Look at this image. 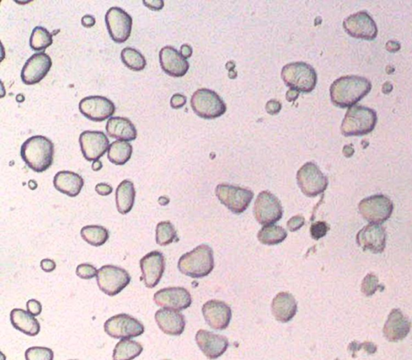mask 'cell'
<instances>
[{
    "label": "cell",
    "instance_id": "6da1fadb",
    "mask_svg": "<svg viewBox=\"0 0 412 360\" xmlns=\"http://www.w3.org/2000/svg\"><path fill=\"white\" fill-rule=\"evenodd\" d=\"M372 83L360 76H344L336 79L330 87L331 101L336 107L351 108L371 92Z\"/></svg>",
    "mask_w": 412,
    "mask_h": 360
},
{
    "label": "cell",
    "instance_id": "7a4b0ae2",
    "mask_svg": "<svg viewBox=\"0 0 412 360\" xmlns=\"http://www.w3.org/2000/svg\"><path fill=\"white\" fill-rule=\"evenodd\" d=\"M20 156L34 172L43 173L52 165L55 145L45 136H31L21 146Z\"/></svg>",
    "mask_w": 412,
    "mask_h": 360
},
{
    "label": "cell",
    "instance_id": "3957f363",
    "mask_svg": "<svg viewBox=\"0 0 412 360\" xmlns=\"http://www.w3.org/2000/svg\"><path fill=\"white\" fill-rule=\"evenodd\" d=\"M215 268L213 252L210 246L201 245L184 254L178 262L179 271L192 278L207 277Z\"/></svg>",
    "mask_w": 412,
    "mask_h": 360
},
{
    "label": "cell",
    "instance_id": "277c9868",
    "mask_svg": "<svg viewBox=\"0 0 412 360\" xmlns=\"http://www.w3.org/2000/svg\"><path fill=\"white\" fill-rule=\"evenodd\" d=\"M378 122L376 111L363 106L348 109L341 131L345 136H361L371 134Z\"/></svg>",
    "mask_w": 412,
    "mask_h": 360
},
{
    "label": "cell",
    "instance_id": "5b68a950",
    "mask_svg": "<svg viewBox=\"0 0 412 360\" xmlns=\"http://www.w3.org/2000/svg\"><path fill=\"white\" fill-rule=\"evenodd\" d=\"M281 78L287 87L302 93L312 92L318 83L315 69L303 62L289 63L283 66Z\"/></svg>",
    "mask_w": 412,
    "mask_h": 360
},
{
    "label": "cell",
    "instance_id": "8992f818",
    "mask_svg": "<svg viewBox=\"0 0 412 360\" xmlns=\"http://www.w3.org/2000/svg\"><path fill=\"white\" fill-rule=\"evenodd\" d=\"M191 107L197 115L206 120L220 117L226 113L227 105L219 95L206 88L197 89L192 94Z\"/></svg>",
    "mask_w": 412,
    "mask_h": 360
},
{
    "label": "cell",
    "instance_id": "52a82bcc",
    "mask_svg": "<svg viewBox=\"0 0 412 360\" xmlns=\"http://www.w3.org/2000/svg\"><path fill=\"white\" fill-rule=\"evenodd\" d=\"M215 194L219 201L235 215L243 214L254 198L250 189L224 183L218 185Z\"/></svg>",
    "mask_w": 412,
    "mask_h": 360
},
{
    "label": "cell",
    "instance_id": "ba28073f",
    "mask_svg": "<svg viewBox=\"0 0 412 360\" xmlns=\"http://www.w3.org/2000/svg\"><path fill=\"white\" fill-rule=\"evenodd\" d=\"M297 180L299 189L307 197H315L325 192L329 185L327 177L313 162H308L299 169Z\"/></svg>",
    "mask_w": 412,
    "mask_h": 360
},
{
    "label": "cell",
    "instance_id": "9c48e42d",
    "mask_svg": "<svg viewBox=\"0 0 412 360\" xmlns=\"http://www.w3.org/2000/svg\"><path fill=\"white\" fill-rule=\"evenodd\" d=\"M358 209L364 219L371 224H380L392 216L394 205L387 196L377 194L362 200Z\"/></svg>",
    "mask_w": 412,
    "mask_h": 360
},
{
    "label": "cell",
    "instance_id": "30bf717a",
    "mask_svg": "<svg viewBox=\"0 0 412 360\" xmlns=\"http://www.w3.org/2000/svg\"><path fill=\"white\" fill-rule=\"evenodd\" d=\"M96 278L101 292L110 296L121 293L132 280L130 274L125 269L114 266L101 267Z\"/></svg>",
    "mask_w": 412,
    "mask_h": 360
},
{
    "label": "cell",
    "instance_id": "8fae6325",
    "mask_svg": "<svg viewBox=\"0 0 412 360\" xmlns=\"http://www.w3.org/2000/svg\"><path fill=\"white\" fill-rule=\"evenodd\" d=\"M283 214L280 201L269 192H261L254 206L255 218L262 225H271L282 219Z\"/></svg>",
    "mask_w": 412,
    "mask_h": 360
},
{
    "label": "cell",
    "instance_id": "7c38bea8",
    "mask_svg": "<svg viewBox=\"0 0 412 360\" xmlns=\"http://www.w3.org/2000/svg\"><path fill=\"white\" fill-rule=\"evenodd\" d=\"M104 331L108 335L117 340L136 338L143 335L144 326L135 317L126 314L111 317L105 322Z\"/></svg>",
    "mask_w": 412,
    "mask_h": 360
},
{
    "label": "cell",
    "instance_id": "4fadbf2b",
    "mask_svg": "<svg viewBox=\"0 0 412 360\" xmlns=\"http://www.w3.org/2000/svg\"><path fill=\"white\" fill-rule=\"evenodd\" d=\"M110 36L118 44L125 43L132 34V18L124 9L111 8L105 17Z\"/></svg>",
    "mask_w": 412,
    "mask_h": 360
},
{
    "label": "cell",
    "instance_id": "5bb4252c",
    "mask_svg": "<svg viewBox=\"0 0 412 360\" xmlns=\"http://www.w3.org/2000/svg\"><path fill=\"white\" fill-rule=\"evenodd\" d=\"M343 27L348 34L357 39L373 41L378 36L376 23L370 14L364 10L345 19Z\"/></svg>",
    "mask_w": 412,
    "mask_h": 360
},
{
    "label": "cell",
    "instance_id": "9a60e30c",
    "mask_svg": "<svg viewBox=\"0 0 412 360\" xmlns=\"http://www.w3.org/2000/svg\"><path fill=\"white\" fill-rule=\"evenodd\" d=\"M79 144L85 160L99 161L109 150L110 141L103 131H85L79 137Z\"/></svg>",
    "mask_w": 412,
    "mask_h": 360
},
{
    "label": "cell",
    "instance_id": "2e32d148",
    "mask_svg": "<svg viewBox=\"0 0 412 360\" xmlns=\"http://www.w3.org/2000/svg\"><path fill=\"white\" fill-rule=\"evenodd\" d=\"M113 102L104 96H88L79 103V110L85 118L94 122L111 119L115 113Z\"/></svg>",
    "mask_w": 412,
    "mask_h": 360
},
{
    "label": "cell",
    "instance_id": "e0dca14e",
    "mask_svg": "<svg viewBox=\"0 0 412 360\" xmlns=\"http://www.w3.org/2000/svg\"><path fill=\"white\" fill-rule=\"evenodd\" d=\"M52 65L51 57L45 52H38L31 56L21 71V80L26 85L41 82L50 72Z\"/></svg>",
    "mask_w": 412,
    "mask_h": 360
},
{
    "label": "cell",
    "instance_id": "ac0fdd59",
    "mask_svg": "<svg viewBox=\"0 0 412 360\" xmlns=\"http://www.w3.org/2000/svg\"><path fill=\"white\" fill-rule=\"evenodd\" d=\"M154 301L164 309L180 311L189 308L192 304V296L185 288L170 287L157 291L154 295Z\"/></svg>",
    "mask_w": 412,
    "mask_h": 360
},
{
    "label": "cell",
    "instance_id": "d6986e66",
    "mask_svg": "<svg viewBox=\"0 0 412 360\" xmlns=\"http://www.w3.org/2000/svg\"><path fill=\"white\" fill-rule=\"evenodd\" d=\"M141 279L145 287L153 289L159 283L165 270V259L162 252L153 251L141 259Z\"/></svg>",
    "mask_w": 412,
    "mask_h": 360
},
{
    "label": "cell",
    "instance_id": "ffe728a7",
    "mask_svg": "<svg viewBox=\"0 0 412 360\" xmlns=\"http://www.w3.org/2000/svg\"><path fill=\"white\" fill-rule=\"evenodd\" d=\"M202 314L206 324L213 329H227L232 319V311L224 301L211 300L202 306Z\"/></svg>",
    "mask_w": 412,
    "mask_h": 360
},
{
    "label": "cell",
    "instance_id": "44dd1931",
    "mask_svg": "<svg viewBox=\"0 0 412 360\" xmlns=\"http://www.w3.org/2000/svg\"><path fill=\"white\" fill-rule=\"evenodd\" d=\"M386 229L380 224H369L357 235V242L364 251L382 253L386 247Z\"/></svg>",
    "mask_w": 412,
    "mask_h": 360
},
{
    "label": "cell",
    "instance_id": "7402d4cb",
    "mask_svg": "<svg viewBox=\"0 0 412 360\" xmlns=\"http://www.w3.org/2000/svg\"><path fill=\"white\" fill-rule=\"evenodd\" d=\"M195 338L198 347L208 359L221 357L229 347L227 337L206 330L198 331Z\"/></svg>",
    "mask_w": 412,
    "mask_h": 360
},
{
    "label": "cell",
    "instance_id": "603a6c76",
    "mask_svg": "<svg viewBox=\"0 0 412 360\" xmlns=\"http://www.w3.org/2000/svg\"><path fill=\"white\" fill-rule=\"evenodd\" d=\"M159 63L164 72L174 78L185 76L190 69L188 61L172 46H165L159 51Z\"/></svg>",
    "mask_w": 412,
    "mask_h": 360
},
{
    "label": "cell",
    "instance_id": "cb8c5ba5",
    "mask_svg": "<svg viewBox=\"0 0 412 360\" xmlns=\"http://www.w3.org/2000/svg\"><path fill=\"white\" fill-rule=\"evenodd\" d=\"M155 319L160 330L166 335L179 336L185 331V319L179 311L162 309L155 315Z\"/></svg>",
    "mask_w": 412,
    "mask_h": 360
},
{
    "label": "cell",
    "instance_id": "d4e9b609",
    "mask_svg": "<svg viewBox=\"0 0 412 360\" xmlns=\"http://www.w3.org/2000/svg\"><path fill=\"white\" fill-rule=\"evenodd\" d=\"M411 327V322L406 319L402 312L399 309H395L390 312L385 324L384 336L390 342L400 341L409 335Z\"/></svg>",
    "mask_w": 412,
    "mask_h": 360
},
{
    "label": "cell",
    "instance_id": "484cf974",
    "mask_svg": "<svg viewBox=\"0 0 412 360\" xmlns=\"http://www.w3.org/2000/svg\"><path fill=\"white\" fill-rule=\"evenodd\" d=\"M297 301L287 292L278 294L273 299L271 311L275 319L283 324L290 322L297 313Z\"/></svg>",
    "mask_w": 412,
    "mask_h": 360
},
{
    "label": "cell",
    "instance_id": "4316f807",
    "mask_svg": "<svg viewBox=\"0 0 412 360\" xmlns=\"http://www.w3.org/2000/svg\"><path fill=\"white\" fill-rule=\"evenodd\" d=\"M55 187L69 197H76L84 187V180L76 173L71 171L58 172L53 179Z\"/></svg>",
    "mask_w": 412,
    "mask_h": 360
},
{
    "label": "cell",
    "instance_id": "83f0119b",
    "mask_svg": "<svg viewBox=\"0 0 412 360\" xmlns=\"http://www.w3.org/2000/svg\"><path fill=\"white\" fill-rule=\"evenodd\" d=\"M106 130L111 138L127 142L137 138L136 126L125 117H111L106 123Z\"/></svg>",
    "mask_w": 412,
    "mask_h": 360
},
{
    "label": "cell",
    "instance_id": "f1b7e54d",
    "mask_svg": "<svg viewBox=\"0 0 412 360\" xmlns=\"http://www.w3.org/2000/svg\"><path fill=\"white\" fill-rule=\"evenodd\" d=\"M10 322L15 329L29 336H36L41 331V325L34 316L21 309H14L10 312Z\"/></svg>",
    "mask_w": 412,
    "mask_h": 360
},
{
    "label": "cell",
    "instance_id": "f546056e",
    "mask_svg": "<svg viewBox=\"0 0 412 360\" xmlns=\"http://www.w3.org/2000/svg\"><path fill=\"white\" fill-rule=\"evenodd\" d=\"M136 199V189L132 182L125 180L116 189L115 201L118 211L121 215H127L133 208Z\"/></svg>",
    "mask_w": 412,
    "mask_h": 360
},
{
    "label": "cell",
    "instance_id": "4dcf8cb0",
    "mask_svg": "<svg viewBox=\"0 0 412 360\" xmlns=\"http://www.w3.org/2000/svg\"><path fill=\"white\" fill-rule=\"evenodd\" d=\"M133 152L129 142L118 141L112 143L108 150V159L116 166H124L129 161Z\"/></svg>",
    "mask_w": 412,
    "mask_h": 360
},
{
    "label": "cell",
    "instance_id": "1f68e13d",
    "mask_svg": "<svg viewBox=\"0 0 412 360\" xmlns=\"http://www.w3.org/2000/svg\"><path fill=\"white\" fill-rule=\"evenodd\" d=\"M143 347L140 343L122 340L116 344L113 352L114 360H133L141 356Z\"/></svg>",
    "mask_w": 412,
    "mask_h": 360
},
{
    "label": "cell",
    "instance_id": "d6a6232c",
    "mask_svg": "<svg viewBox=\"0 0 412 360\" xmlns=\"http://www.w3.org/2000/svg\"><path fill=\"white\" fill-rule=\"evenodd\" d=\"M84 241L94 247L103 246L109 239V231L106 227L99 225L85 226L81 230Z\"/></svg>",
    "mask_w": 412,
    "mask_h": 360
},
{
    "label": "cell",
    "instance_id": "836d02e7",
    "mask_svg": "<svg viewBox=\"0 0 412 360\" xmlns=\"http://www.w3.org/2000/svg\"><path fill=\"white\" fill-rule=\"evenodd\" d=\"M287 236L285 229L280 226L267 225L258 233V240L265 245H277L285 241Z\"/></svg>",
    "mask_w": 412,
    "mask_h": 360
},
{
    "label": "cell",
    "instance_id": "e575fe53",
    "mask_svg": "<svg viewBox=\"0 0 412 360\" xmlns=\"http://www.w3.org/2000/svg\"><path fill=\"white\" fill-rule=\"evenodd\" d=\"M122 63L132 71H142L147 66L145 57L140 51L127 47L121 52Z\"/></svg>",
    "mask_w": 412,
    "mask_h": 360
},
{
    "label": "cell",
    "instance_id": "d590c367",
    "mask_svg": "<svg viewBox=\"0 0 412 360\" xmlns=\"http://www.w3.org/2000/svg\"><path fill=\"white\" fill-rule=\"evenodd\" d=\"M52 34L41 26H37L30 37V47L34 51L45 50L52 45Z\"/></svg>",
    "mask_w": 412,
    "mask_h": 360
},
{
    "label": "cell",
    "instance_id": "8d00e7d4",
    "mask_svg": "<svg viewBox=\"0 0 412 360\" xmlns=\"http://www.w3.org/2000/svg\"><path fill=\"white\" fill-rule=\"evenodd\" d=\"M178 240V233L172 222H160L156 229V241L159 246H168Z\"/></svg>",
    "mask_w": 412,
    "mask_h": 360
},
{
    "label": "cell",
    "instance_id": "74e56055",
    "mask_svg": "<svg viewBox=\"0 0 412 360\" xmlns=\"http://www.w3.org/2000/svg\"><path fill=\"white\" fill-rule=\"evenodd\" d=\"M55 354L50 348L33 347L25 352L26 360H53Z\"/></svg>",
    "mask_w": 412,
    "mask_h": 360
},
{
    "label": "cell",
    "instance_id": "f35d334b",
    "mask_svg": "<svg viewBox=\"0 0 412 360\" xmlns=\"http://www.w3.org/2000/svg\"><path fill=\"white\" fill-rule=\"evenodd\" d=\"M378 288V280L376 275L369 274L365 279L363 280L362 291L364 294L371 296L376 292Z\"/></svg>",
    "mask_w": 412,
    "mask_h": 360
},
{
    "label": "cell",
    "instance_id": "ab89813d",
    "mask_svg": "<svg viewBox=\"0 0 412 360\" xmlns=\"http://www.w3.org/2000/svg\"><path fill=\"white\" fill-rule=\"evenodd\" d=\"M99 270L92 264H82L76 269L77 276L83 280H90L97 277Z\"/></svg>",
    "mask_w": 412,
    "mask_h": 360
},
{
    "label": "cell",
    "instance_id": "60d3db41",
    "mask_svg": "<svg viewBox=\"0 0 412 360\" xmlns=\"http://www.w3.org/2000/svg\"><path fill=\"white\" fill-rule=\"evenodd\" d=\"M329 231V226L327 222L320 221L315 222L312 224L311 229H310V233L313 240H319L327 234Z\"/></svg>",
    "mask_w": 412,
    "mask_h": 360
},
{
    "label": "cell",
    "instance_id": "b9f144b4",
    "mask_svg": "<svg viewBox=\"0 0 412 360\" xmlns=\"http://www.w3.org/2000/svg\"><path fill=\"white\" fill-rule=\"evenodd\" d=\"M305 219L302 215H297L287 222V226L290 231H297L304 225Z\"/></svg>",
    "mask_w": 412,
    "mask_h": 360
},
{
    "label": "cell",
    "instance_id": "7bdbcfd3",
    "mask_svg": "<svg viewBox=\"0 0 412 360\" xmlns=\"http://www.w3.org/2000/svg\"><path fill=\"white\" fill-rule=\"evenodd\" d=\"M27 310L29 314L33 316H38L41 314L42 312V305L40 301L31 299L27 303Z\"/></svg>",
    "mask_w": 412,
    "mask_h": 360
},
{
    "label": "cell",
    "instance_id": "ee69618b",
    "mask_svg": "<svg viewBox=\"0 0 412 360\" xmlns=\"http://www.w3.org/2000/svg\"><path fill=\"white\" fill-rule=\"evenodd\" d=\"M187 98L183 94H175L171 99V107L173 109H180L186 104Z\"/></svg>",
    "mask_w": 412,
    "mask_h": 360
},
{
    "label": "cell",
    "instance_id": "f6af8a7d",
    "mask_svg": "<svg viewBox=\"0 0 412 360\" xmlns=\"http://www.w3.org/2000/svg\"><path fill=\"white\" fill-rule=\"evenodd\" d=\"M267 113L275 115L280 113L281 110V103L276 99L270 100L266 105Z\"/></svg>",
    "mask_w": 412,
    "mask_h": 360
},
{
    "label": "cell",
    "instance_id": "bcb514c9",
    "mask_svg": "<svg viewBox=\"0 0 412 360\" xmlns=\"http://www.w3.org/2000/svg\"><path fill=\"white\" fill-rule=\"evenodd\" d=\"M143 3L152 10H159L164 6L163 0H143Z\"/></svg>",
    "mask_w": 412,
    "mask_h": 360
},
{
    "label": "cell",
    "instance_id": "7dc6e473",
    "mask_svg": "<svg viewBox=\"0 0 412 360\" xmlns=\"http://www.w3.org/2000/svg\"><path fill=\"white\" fill-rule=\"evenodd\" d=\"M96 192L101 196H108L113 192L111 185L106 183H99L95 187Z\"/></svg>",
    "mask_w": 412,
    "mask_h": 360
},
{
    "label": "cell",
    "instance_id": "c3c4849f",
    "mask_svg": "<svg viewBox=\"0 0 412 360\" xmlns=\"http://www.w3.org/2000/svg\"><path fill=\"white\" fill-rule=\"evenodd\" d=\"M41 267L43 271L45 273H52L55 271L57 267V264L55 261L50 259H42L41 262Z\"/></svg>",
    "mask_w": 412,
    "mask_h": 360
},
{
    "label": "cell",
    "instance_id": "681fc988",
    "mask_svg": "<svg viewBox=\"0 0 412 360\" xmlns=\"http://www.w3.org/2000/svg\"><path fill=\"white\" fill-rule=\"evenodd\" d=\"M96 24V20L93 15H85L82 19V24L83 27L90 29L94 27Z\"/></svg>",
    "mask_w": 412,
    "mask_h": 360
},
{
    "label": "cell",
    "instance_id": "f907efd6",
    "mask_svg": "<svg viewBox=\"0 0 412 360\" xmlns=\"http://www.w3.org/2000/svg\"><path fill=\"white\" fill-rule=\"evenodd\" d=\"M180 54L183 56L185 59L189 58L192 56V50L190 45H183L180 47Z\"/></svg>",
    "mask_w": 412,
    "mask_h": 360
},
{
    "label": "cell",
    "instance_id": "816d5d0a",
    "mask_svg": "<svg viewBox=\"0 0 412 360\" xmlns=\"http://www.w3.org/2000/svg\"><path fill=\"white\" fill-rule=\"evenodd\" d=\"M299 92L295 91V89H289V91L287 92V94H286V99H287V101L288 102L295 101V100L299 96Z\"/></svg>",
    "mask_w": 412,
    "mask_h": 360
},
{
    "label": "cell",
    "instance_id": "f5cc1de1",
    "mask_svg": "<svg viewBox=\"0 0 412 360\" xmlns=\"http://www.w3.org/2000/svg\"><path fill=\"white\" fill-rule=\"evenodd\" d=\"M103 168V163L101 161H95L92 164V169L94 171L97 172Z\"/></svg>",
    "mask_w": 412,
    "mask_h": 360
},
{
    "label": "cell",
    "instance_id": "db71d44e",
    "mask_svg": "<svg viewBox=\"0 0 412 360\" xmlns=\"http://www.w3.org/2000/svg\"><path fill=\"white\" fill-rule=\"evenodd\" d=\"M74 360V359H73Z\"/></svg>",
    "mask_w": 412,
    "mask_h": 360
}]
</instances>
